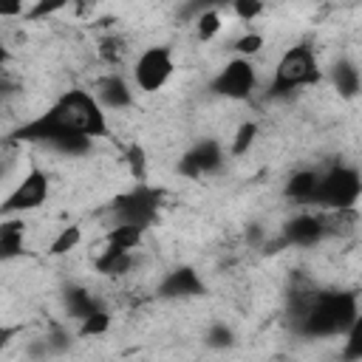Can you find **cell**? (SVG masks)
Wrapping results in <instances>:
<instances>
[{
	"label": "cell",
	"instance_id": "obj_19",
	"mask_svg": "<svg viewBox=\"0 0 362 362\" xmlns=\"http://www.w3.org/2000/svg\"><path fill=\"white\" fill-rule=\"evenodd\" d=\"M223 28V17L218 8H204L198 17H195V37L201 42H209L218 37V31Z\"/></svg>",
	"mask_w": 362,
	"mask_h": 362
},
{
	"label": "cell",
	"instance_id": "obj_26",
	"mask_svg": "<svg viewBox=\"0 0 362 362\" xmlns=\"http://www.w3.org/2000/svg\"><path fill=\"white\" fill-rule=\"evenodd\" d=\"M124 164H127L130 175H133L139 184H144V178H147V153H144L141 144H130V147H127Z\"/></svg>",
	"mask_w": 362,
	"mask_h": 362
},
{
	"label": "cell",
	"instance_id": "obj_3",
	"mask_svg": "<svg viewBox=\"0 0 362 362\" xmlns=\"http://www.w3.org/2000/svg\"><path fill=\"white\" fill-rule=\"evenodd\" d=\"M320 65H317V57H314V48L300 42V45H291L280 54L277 65H274V76L269 82V96L272 99H283V96H291L294 90L300 88H308V85H317L320 82Z\"/></svg>",
	"mask_w": 362,
	"mask_h": 362
},
{
	"label": "cell",
	"instance_id": "obj_22",
	"mask_svg": "<svg viewBox=\"0 0 362 362\" xmlns=\"http://www.w3.org/2000/svg\"><path fill=\"white\" fill-rule=\"evenodd\" d=\"M342 362H362V311L356 317V322L351 325V331L342 337Z\"/></svg>",
	"mask_w": 362,
	"mask_h": 362
},
{
	"label": "cell",
	"instance_id": "obj_28",
	"mask_svg": "<svg viewBox=\"0 0 362 362\" xmlns=\"http://www.w3.org/2000/svg\"><path fill=\"white\" fill-rule=\"evenodd\" d=\"M206 339H209L212 348H226V345L232 342V331H229L226 325H212L209 334H206Z\"/></svg>",
	"mask_w": 362,
	"mask_h": 362
},
{
	"label": "cell",
	"instance_id": "obj_15",
	"mask_svg": "<svg viewBox=\"0 0 362 362\" xmlns=\"http://www.w3.org/2000/svg\"><path fill=\"white\" fill-rule=\"evenodd\" d=\"M23 218L14 221V218H3V226H0V257L3 260H14L17 255H23Z\"/></svg>",
	"mask_w": 362,
	"mask_h": 362
},
{
	"label": "cell",
	"instance_id": "obj_16",
	"mask_svg": "<svg viewBox=\"0 0 362 362\" xmlns=\"http://www.w3.org/2000/svg\"><path fill=\"white\" fill-rule=\"evenodd\" d=\"M331 79H334V88L339 90V96H345V99L356 96L359 88H362V74L351 62H337L334 71H331Z\"/></svg>",
	"mask_w": 362,
	"mask_h": 362
},
{
	"label": "cell",
	"instance_id": "obj_2",
	"mask_svg": "<svg viewBox=\"0 0 362 362\" xmlns=\"http://www.w3.org/2000/svg\"><path fill=\"white\" fill-rule=\"evenodd\" d=\"M48 110L65 127H71L74 133H79L85 139H105V136H110L107 113H105L102 102L96 99V93L88 90V88H68V90H62Z\"/></svg>",
	"mask_w": 362,
	"mask_h": 362
},
{
	"label": "cell",
	"instance_id": "obj_13",
	"mask_svg": "<svg viewBox=\"0 0 362 362\" xmlns=\"http://www.w3.org/2000/svg\"><path fill=\"white\" fill-rule=\"evenodd\" d=\"M201 291H204V283H201L198 272L189 269V266L173 269V272L158 283V294H161V297H192V294H201Z\"/></svg>",
	"mask_w": 362,
	"mask_h": 362
},
{
	"label": "cell",
	"instance_id": "obj_7",
	"mask_svg": "<svg viewBox=\"0 0 362 362\" xmlns=\"http://www.w3.org/2000/svg\"><path fill=\"white\" fill-rule=\"evenodd\" d=\"M175 74V59L170 45H150L133 62V82L144 93H158Z\"/></svg>",
	"mask_w": 362,
	"mask_h": 362
},
{
	"label": "cell",
	"instance_id": "obj_23",
	"mask_svg": "<svg viewBox=\"0 0 362 362\" xmlns=\"http://www.w3.org/2000/svg\"><path fill=\"white\" fill-rule=\"evenodd\" d=\"M255 139H257V122H240L238 130H235V136H232L229 153H232V156L249 153V147L255 144Z\"/></svg>",
	"mask_w": 362,
	"mask_h": 362
},
{
	"label": "cell",
	"instance_id": "obj_24",
	"mask_svg": "<svg viewBox=\"0 0 362 362\" xmlns=\"http://www.w3.org/2000/svg\"><path fill=\"white\" fill-rule=\"evenodd\" d=\"M107 328H110V314H107L105 308H99V311H93L90 317H85V320L79 322L76 334H79L82 339H88V337H102V334H107Z\"/></svg>",
	"mask_w": 362,
	"mask_h": 362
},
{
	"label": "cell",
	"instance_id": "obj_20",
	"mask_svg": "<svg viewBox=\"0 0 362 362\" xmlns=\"http://www.w3.org/2000/svg\"><path fill=\"white\" fill-rule=\"evenodd\" d=\"M79 243H82V226H76V223H68V226H62V229L54 235V240H51L48 252L59 257V255H68V252H74Z\"/></svg>",
	"mask_w": 362,
	"mask_h": 362
},
{
	"label": "cell",
	"instance_id": "obj_11",
	"mask_svg": "<svg viewBox=\"0 0 362 362\" xmlns=\"http://www.w3.org/2000/svg\"><path fill=\"white\" fill-rule=\"evenodd\" d=\"M223 147L215 141V139H204L198 141L192 150L184 153L181 158V173L189 175V178H201V175H209L215 173L221 164H223Z\"/></svg>",
	"mask_w": 362,
	"mask_h": 362
},
{
	"label": "cell",
	"instance_id": "obj_10",
	"mask_svg": "<svg viewBox=\"0 0 362 362\" xmlns=\"http://www.w3.org/2000/svg\"><path fill=\"white\" fill-rule=\"evenodd\" d=\"M328 235L325 229V212H300L294 218H288L280 229V238L286 246H317L322 238Z\"/></svg>",
	"mask_w": 362,
	"mask_h": 362
},
{
	"label": "cell",
	"instance_id": "obj_12",
	"mask_svg": "<svg viewBox=\"0 0 362 362\" xmlns=\"http://www.w3.org/2000/svg\"><path fill=\"white\" fill-rule=\"evenodd\" d=\"M93 93L96 99L102 102V107H113V110H122V107H130L133 105V90L130 85L119 76V74H107L102 76L96 85H93Z\"/></svg>",
	"mask_w": 362,
	"mask_h": 362
},
{
	"label": "cell",
	"instance_id": "obj_8",
	"mask_svg": "<svg viewBox=\"0 0 362 362\" xmlns=\"http://www.w3.org/2000/svg\"><path fill=\"white\" fill-rule=\"evenodd\" d=\"M257 85V68L252 65V59H243V57H235L229 59L209 82V90L215 96H223V99H232V102H243L252 96Z\"/></svg>",
	"mask_w": 362,
	"mask_h": 362
},
{
	"label": "cell",
	"instance_id": "obj_25",
	"mask_svg": "<svg viewBox=\"0 0 362 362\" xmlns=\"http://www.w3.org/2000/svg\"><path fill=\"white\" fill-rule=\"evenodd\" d=\"M263 45H266V40H263V34H257V31H246V34H240V37L232 42L235 54L243 57V59L257 57V54L263 51Z\"/></svg>",
	"mask_w": 362,
	"mask_h": 362
},
{
	"label": "cell",
	"instance_id": "obj_9",
	"mask_svg": "<svg viewBox=\"0 0 362 362\" xmlns=\"http://www.w3.org/2000/svg\"><path fill=\"white\" fill-rule=\"evenodd\" d=\"M48 175L45 170H40L37 164L28 167V173L14 184V189L6 195L3 201V218H14V215H23V212H31V209H40L48 198Z\"/></svg>",
	"mask_w": 362,
	"mask_h": 362
},
{
	"label": "cell",
	"instance_id": "obj_5",
	"mask_svg": "<svg viewBox=\"0 0 362 362\" xmlns=\"http://www.w3.org/2000/svg\"><path fill=\"white\" fill-rule=\"evenodd\" d=\"M362 198V173L351 164H334L320 170V184L314 195V206L320 212H342L356 209Z\"/></svg>",
	"mask_w": 362,
	"mask_h": 362
},
{
	"label": "cell",
	"instance_id": "obj_4",
	"mask_svg": "<svg viewBox=\"0 0 362 362\" xmlns=\"http://www.w3.org/2000/svg\"><path fill=\"white\" fill-rule=\"evenodd\" d=\"M8 141H31V144H45L51 150H59V153H68V156H82L90 150V139L74 133L71 127H65L51 110L23 122L11 136Z\"/></svg>",
	"mask_w": 362,
	"mask_h": 362
},
{
	"label": "cell",
	"instance_id": "obj_27",
	"mask_svg": "<svg viewBox=\"0 0 362 362\" xmlns=\"http://www.w3.org/2000/svg\"><path fill=\"white\" fill-rule=\"evenodd\" d=\"M263 3L260 0H235L232 3V14L238 17V20H243V23H252L255 17H260L263 14Z\"/></svg>",
	"mask_w": 362,
	"mask_h": 362
},
{
	"label": "cell",
	"instance_id": "obj_14",
	"mask_svg": "<svg viewBox=\"0 0 362 362\" xmlns=\"http://www.w3.org/2000/svg\"><path fill=\"white\" fill-rule=\"evenodd\" d=\"M317 184H320V170H297L288 175L283 195L300 206H314V195H317Z\"/></svg>",
	"mask_w": 362,
	"mask_h": 362
},
{
	"label": "cell",
	"instance_id": "obj_6",
	"mask_svg": "<svg viewBox=\"0 0 362 362\" xmlns=\"http://www.w3.org/2000/svg\"><path fill=\"white\" fill-rule=\"evenodd\" d=\"M158 204H161V192L158 189H153L147 184H136L133 189L122 192L113 201L110 212H113L119 226H136V229L147 232L153 226L156 215H158Z\"/></svg>",
	"mask_w": 362,
	"mask_h": 362
},
{
	"label": "cell",
	"instance_id": "obj_21",
	"mask_svg": "<svg viewBox=\"0 0 362 362\" xmlns=\"http://www.w3.org/2000/svg\"><path fill=\"white\" fill-rule=\"evenodd\" d=\"M96 51H99V59H102L105 65H119L122 57H124V51H127V40L119 37V34H107V37L99 40Z\"/></svg>",
	"mask_w": 362,
	"mask_h": 362
},
{
	"label": "cell",
	"instance_id": "obj_17",
	"mask_svg": "<svg viewBox=\"0 0 362 362\" xmlns=\"http://www.w3.org/2000/svg\"><path fill=\"white\" fill-rule=\"evenodd\" d=\"M141 240H144V232L141 229H136V226H119V223H113L110 232L105 235V246L119 249V252H133V249L141 246Z\"/></svg>",
	"mask_w": 362,
	"mask_h": 362
},
{
	"label": "cell",
	"instance_id": "obj_1",
	"mask_svg": "<svg viewBox=\"0 0 362 362\" xmlns=\"http://www.w3.org/2000/svg\"><path fill=\"white\" fill-rule=\"evenodd\" d=\"M359 300L354 291H317L294 294L291 320L294 334L305 339H334L345 337L359 317Z\"/></svg>",
	"mask_w": 362,
	"mask_h": 362
},
{
	"label": "cell",
	"instance_id": "obj_18",
	"mask_svg": "<svg viewBox=\"0 0 362 362\" xmlns=\"http://www.w3.org/2000/svg\"><path fill=\"white\" fill-rule=\"evenodd\" d=\"M65 305H68V314L74 317V320H85V317H90L93 311H99L102 305L90 297V291H85V288H68V294H65Z\"/></svg>",
	"mask_w": 362,
	"mask_h": 362
}]
</instances>
